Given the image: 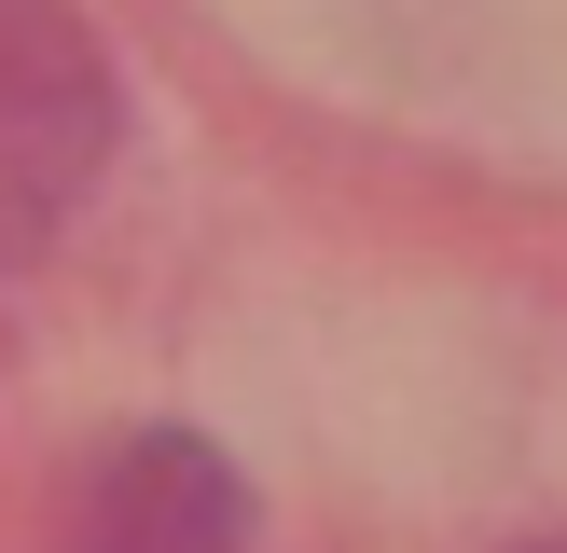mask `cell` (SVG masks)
Masks as SVG:
<instances>
[{
	"mask_svg": "<svg viewBox=\"0 0 567 553\" xmlns=\"http://www.w3.org/2000/svg\"><path fill=\"white\" fill-rule=\"evenodd\" d=\"M111 138H125L111 42L70 0H0V276L70 236V208L97 194Z\"/></svg>",
	"mask_w": 567,
	"mask_h": 553,
	"instance_id": "obj_1",
	"label": "cell"
},
{
	"mask_svg": "<svg viewBox=\"0 0 567 553\" xmlns=\"http://www.w3.org/2000/svg\"><path fill=\"white\" fill-rule=\"evenodd\" d=\"M70 553H249V484L221 442L138 429L97 457V484L70 512Z\"/></svg>",
	"mask_w": 567,
	"mask_h": 553,
	"instance_id": "obj_2",
	"label": "cell"
},
{
	"mask_svg": "<svg viewBox=\"0 0 567 553\" xmlns=\"http://www.w3.org/2000/svg\"><path fill=\"white\" fill-rule=\"evenodd\" d=\"M540 553H567V540H540Z\"/></svg>",
	"mask_w": 567,
	"mask_h": 553,
	"instance_id": "obj_3",
	"label": "cell"
}]
</instances>
